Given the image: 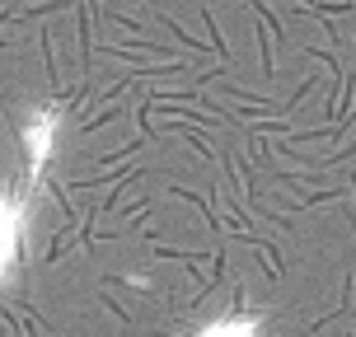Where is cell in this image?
<instances>
[{
  "instance_id": "cell-1",
  "label": "cell",
  "mask_w": 356,
  "mask_h": 337,
  "mask_svg": "<svg viewBox=\"0 0 356 337\" xmlns=\"http://www.w3.org/2000/svg\"><path fill=\"white\" fill-rule=\"evenodd\" d=\"M52 141H56V113H33L24 126V145H29V174H42V164L52 160Z\"/></svg>"
},
{
  "instance_id": "cell-2",
  "label": "cell",
  "mask_w": 356,
  "mask_h": 337,
  "mask_svg": "<svg viewBox=\"0 0 356 337\" xmlns=\"http://www.w3.org/2000/svg\"><path fill=\"white\" fill-rule=\"evenodd\" d=\"M19 249V211L0 197V272L10 267V258H15Z\"/></svg>"
},
{
  "instance_id": "cell-3",
  "label": "cell",
  "mask_w": 356,
  "mask_h": 337,
  "mask_svg": "<svg viewBox=\"0 0 356 337\" xmlns=\"http://www.w3.org/2000/svg\"><path fill=\"white\" fill-rule=\"evenodd\" d=\"M197 337H258V319H249V314H230V319H216L211 328H202Z\"/></svg>"
}]
</instances>
